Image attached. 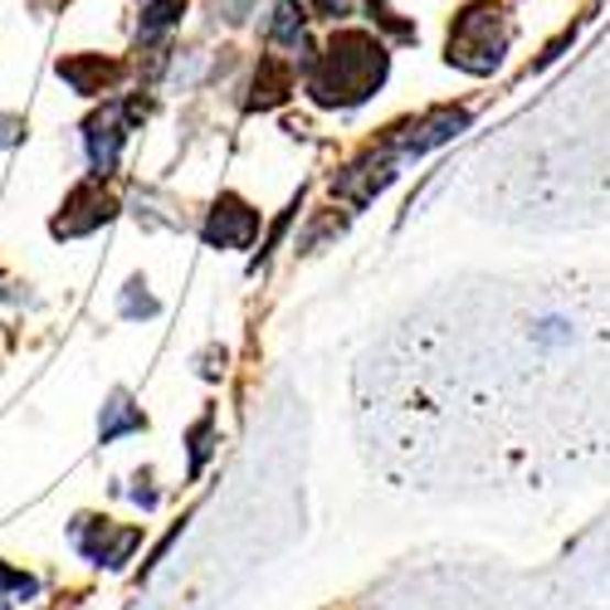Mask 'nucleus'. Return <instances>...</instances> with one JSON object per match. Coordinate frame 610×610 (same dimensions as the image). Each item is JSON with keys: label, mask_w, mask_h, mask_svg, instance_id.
Listing matches in <instances>:
<instances>
[{"label": "nucleus", "mask_w": 610, "mask_h": 610, "mask_svg": "<svg viewBox=\"0 0 610 610\" xmlns=\"http://www.w3.org/2000/svg\"><path fill=\"white\" fill-rule=\"evenodd\" d=\"M0 610H6V606H0Z\"/></svg>", "instance_id": "3"}, {"label": "nucleus", "mask_w": 610, "mask_h": 610, "mask_svg": "<svg viewBox=\"0 0 610 610\" xmlns=\"http://www.w3.org/2000/svg\"><path fill=\"white\" fill-rule=\"evenodd\" d=\"M357 425L371 465L405 489H576L610 465V274L445 284L367 352Z\"/></svg>", "instance_id": "1"}, {"label": "nucleus", "mask_w": 610, "mask_h": 610, "mask_svg": "<svg viewBox=\"0 0 610 610\" xmlns=\"http://www.w3.org/2000/svg\"><path fill=\"white\" fill-rule=\"evenodd\" d=\"M0 586H15V591H35V581H30V576H10V571H0Z\"/></svg>", "instance_id": "2"}]
</instances>
